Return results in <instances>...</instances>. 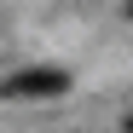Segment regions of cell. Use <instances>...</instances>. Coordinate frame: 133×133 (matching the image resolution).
I'll use <instances>...</instances> for the list:
<instances>
[{
    "label": "cell",
    "mask_w": 133,
    "mask_h": 133,
    "mask_svg": "<svg viewBox=\"0 0 133 133\" xmlns=\"http://www.w3.org/2000/svg\"><path fill=\"white\" fill-rule=\"evenodd\" d=\"M58 93H70V75L58 64H35V70H17L0 81V98H58Z\"/></svg>",
    "instance_id": "obj_1"
},
{
    "label": "cell",
    "mask_w": 133,
    "mask_h": 133,
    "mask_svg": "<svg viewBox=\"0 0 133 133\" xmlns=\"http://www.w3.org/2000/svg\"><path fill=\"white\" fill-rule=\"evenodd\" d=\"M122 127H127V133H133V116H127V122H122Z\"/></svg>",
    "instance_id": "obj_2"
},
{
    "label": "cell",
    "mask_w": 133,
    "mask_h": 133,
    "mask_svg": "<svg viewBox=\"0 0 133 133\" xmlns=\"http://www.w3.org/2000/svg\"><path fill=\"white\" fill-rule=\"evenodd\" d=\"M127 17H133V6H127Z\"/></svg>",
    "instance_id": "obj_3"
}]
</instances>
